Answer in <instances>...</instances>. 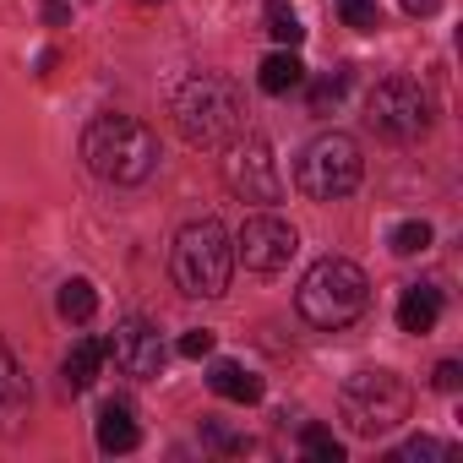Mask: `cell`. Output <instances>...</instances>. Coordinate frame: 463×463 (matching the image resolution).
Here are the masks:
<instances>
[{
  "label": "cell",
  "instance_id": "obj_24",
  "mask_svg": "<svg viewBox=\"0 0 463 463\" xmlns=\"http://www.w3.org/2000/svg\"><path fill=\"white\" fill-rule=\"evenodd\" d=\"M414 458H447V447L430 441V436H414V441H403V447L392 452V463H414Z\"/></svg>",
  "mask_w": 463,
  "mask_h": 463
},
{
  "label": "cell",
  "instance_id": "obj_17",
  "mask_svg": "<svg viewBox=\"0 0 463 463\" xmlns=\"http://www.w3.org/2000/svg\"><path fill=\"white\" fill-rule=\"evenodd\" d=\"M55 306H61V317H66V322H88V317L99 311V295H93V284H88V279H66V284H61V295H55Z\"/></svg>",
  "mask_w": 463,
  "mask_h": 463
},
{
  "label": "cell",
  "instance_id": "obj_10",
  "mask_svg": "<svg viewBox=\"0 0 463 463\" xmlns=\"http://www.w3.org/2000/svg\"><path fill=\"white\" fill-rule=\"evenodd\" d=\"M104 349H109V354H115V365H120L126 376H137V382L164 376V360H169V349H164L158 327H153V322H142V317H126V322L115 327V338H104Z\"/></svg>",
  "mask_w": 463,
  "mask_h": 463
},
{
  "label": "cell",
  "instance_id": "obj_8",
  "mask_svg": "<svg viewBox=\"0 0 463 463\" xmlns=\"http://www.w3.org/2000/svg\"><path fill=\"white\" fill-rule=\"evenodd\" d=\"M223 185L241 202H279L284 196V175H279L273 142L257 137V131H241L235 142H229V158H223Z\"/></svg>",
  "mask_w": 463,
  "mask_h": 463
},
{
  "label": "cell",
  "instance_id": "obj_13",
  "mask_svg": "<svg viewBox=\"0 0 463 463\" xmlns=\"http://www.w3.org/2000/svg\"><path fill=\"white\" fill-rule=\"evenodd\" d=\"M207 387H213L218 398H229V403H257V398H262V376L246 371V365H235V360H213Z\"/></svg>",
  "mask_w": 463,
  "mask_h": 463
},
{
  "label": "cell",
  "instance_id": "obj_12",
  "mask_svg": "<svg viewBox=\"0 0 463 463\" xmlns=\"http://www.w3.org/2000/svg\"><path fill=\"white\" fill-rule=\"evenodd\" d=\"M109 360V349H104V338H77L71 349H66V360H61V376H66V387L71 392H88L93 382H99V365Z\"/></svg>",
  "mask_w": 463,
  "mask_h": 463
},
{
  "label": "cell",
  "instance_id": "obj_19",
  "mask_svg": "<svg viewBox=\"0 0 463 463\" xmlns=\"http://www.w3.org/2000/svg\"><path fill=\"white\" fill-rule=\"evenodd\" d=\"M268 33H273L284 50H295V44L306 39V28H300V17H295L289 0H268Z\"/></svg>",
  "mask_w": 463,
  "mask_h": 463
},
{
  "label": "cell",
  "instance_id": "obj_28",
  "mask_svg": "<svg viewBox=\"0 0 463 463\" xmlns=\"http://www.w3.org/2000/svg\"><path fill=\"white\" fill-rule=\"evenodd\" d=\"M403 12H409V17H436L441 0H403Z\"/></svg>",
  "mask_w": 463,
  "mask_h": 463
},
{
  "label": "cell",
  "instance_id": "obj_6",
  "mask_svg": "<svg viewBox=\"0 0 463 463\" xmlns=\"http://www.w3.org/2000/svg\"><path fill=\"white\" fill-rule=\"evenodd\" d=\"M360 175H365L360 142L344 137V131L317 137V142L300 153V164H295V180H300V191H306L311 202H344V196L360 185Z\"/></svg>",
  "mask_w": 463,
  "mask_h": 463
},
{
  "label": "cell",
  "instance_id": "obj_25",
  "mask_svg": "<svg viewBox=\"0 0 463 463\" xmlns=\"http://www.w3.org/2000/svg\"><path fill=\"white\" fill-rule=\"evenodd\" d=\"M180 354H185V360H207V354H213V333H207V327H191V333L180 338Z\"/></svg>",
  "mask_w": 463,
  "mask_h": 463
},
{
  "label": "cell",
  "instance_id": "obj_20",
  "mask_svg": "<svg viewBox=\"0 0 463 463\" xmlns=\"http://www.w3.org/2000/svg\"><path fill=\"white\" fill-rule=\"evenodd\" d=\"M300 452L317 458V463H344V441H338L327 425H306V430H300Z\"/></svg>",
  "mask_w": 463,
  "mask_h": 463
},
{
  "label": "cell",
  "instance_id": "obj_16",
  "mask_svg": "<svg viewBox=\"0 0 463 463\" xmlns=\"http://www.w3.org/2000/svg\"><path fill=\"white\" fill-rule=\"evenodd\" d=\"M23 403H28V382H23V371H17L6 338H0V414L12 420V414H23Z\"/></svg>",
  "mask_w": 463,
  "mask_h": 463
},
{
  "label": "cell",
  "instance_id": "obj_23",
  "mask_svg": "<svg viewBox=\"0 0 463 463\" xmlns=\"http://www.w3.org/2000/svg\"><path fill=\"white\" fill-rule=\"evenodd\" d=\"M338 17L349 28H360V33H376L382 28V6H376V0H338Z\"/></svg>",
  "mask_w": 463,
  "mask_h": 463
},
{
  "label": "cell",
  "instance_id": "obj_5",
  "mask_svg": "<svg viewBox=\"0 0 463 463\" xmlns=\"http://www.w3.org/2000/svg\"><path fill=\"white\" fill-rule=\"evenodd\" d=\"M338 409H344V420H349L354 436H387V430H398L409 420L414 392L392 371H354L344 382V392H338Z\"/></svg>",
  "mask_w": 463,
  "mask_h": 463
},
{
  "label": "cell",
  "instance_id": "obj_27",
  "mask_svg": "<svg viewBox=\"0 0 463 463\" xmlns=\"http://www.w3.org/2000/svg\"><path fill=\"white\" fill-rule=\"evenodd\" d=\"M66 17H71V6H66V0H44V23H50V28H61Z\"/></svg>",
  "mask_w": 463,
  "mask_h": 463
},
{
  "label": "cell",
  "instance_id": "obj_3",
  "mask_svg": "<svg viewBox=\"0 0 463 463\" xmlns=\"http://www.w3.org/2000/svg\"><path fill=\"white\" fill-rule=\"evenodd\" d=\"M82 158L109 185H142L158 169V137L131 115H99L82 131Z\"/></svg>",
  "mask_w": 463,
  "mask_h": 463
},
{
  "label": "cell",
  "instance_id": "obj_21",
  "mask_svg": "<svg viewBox=\"0 0 463 463\" xmlns=\"http://www.w3.org/2000/svg\"><path fill=\"white\" fill-rule=\"evenodd\" d=\"M387 246H392L398 257H420V251L430 246V223H425V218H409V223H398L392 235H387Z\"/></svg>",
  "mask_w": 463,
  "mask_h": 463
},
{
  "label": "cell",
  "instance_id": "obj_22",
  "mask_svg": "<svg viewBox=\"0 0 463 463\" xmlns=\"http://www.w3.org/2000/svg\"><path fill=\"white\" fill-rule=\"evenodd\" d=\"M202 441H207L213 452H223V458H241V452H251V436L229 430V425H218V420H202Z\"/></svg>",
  "mask_w": 463,
  "mask_h": 463
},
{
  "label": "cell",
  "instance_id": "obj_15",
  "mask_svg": "<svg viewBox=\"0 0 463 463\" xmlns=\"http://www.w3.org/2000/svg\"><path fill=\"white\" fill-rule=\"evenodd\" d=\"M137 441H142V430H137L131 409H126V403H104V409H99V447H104V452H131Z\"/></svg>",
  "mask_w": 463,
  "mask_h": 463
},
{
  "label": "cell",
  "instance_id": "obj_2",
  "mask_svg": "<svg viewBox=\"0 0 463 463\" xmlns=\"http://www.w3.org/2000/svg\"><path fill=\"white\" fill-rule=\"evenodd\" d=\"M300 317L322 333H344L354 327L365 311H371V279L360 262L349 257H322L306 279H300V295H295Z\"/></svg>",
  "mask_w": 463,
  "mask_h": 463
},
{
  "label": "cell",
  "instance_id": "obj_7",
  "mask_svg": "<svg viewBox=\"0 0 463 463\" xmlns=\"http://www.w3.org/2000/svg\"><path fill=\"white\" fill-rule=\"evenodd\" d=\"M365 120L371 131H382L387 142H414L430 131V93L414 77H387L371 88L365 99Z\"/></svg>",
  "mask_w": 463,
  "mask_h": 463
},
{
  "label": "cell",
  "instance_id": "obj_9",
  "mask_svg": "<svg viewBox=\"0 0 463 463\" xmlns=\"http://www.w3.org/2000/svg\"><path fill=\"white\" fill-rule=\"evenodd\" d=\"M300 251V235H295V223L279 218V213H251L241 223V235H235V257L251 268V273H284Z\"/></svg>",
  "mask_w": 463,
  "mask_h": 463
},
{
  "label": "cell",
  "instance_id": "obj_1",
  "mask_svg": "<svg viewBox=\"0 0 463 463\" xmlns=\"http://www.w3.org/2000/svg\"><path fill=\"white\" fill-rule=\"evenodd\" d=\"M175 126L191 147H229L241 131H246V93L241 82L229 77H191L180 93H175Z\"/></svg>",
  "mask_w": 463,
  "mask_h": 463
},
{
  "label": "cell",
  "instance_id": "obj_11",
  "mask_svg": "<svg viewBox=\"0 0 463 463\" xmlns=\"http://www.w3.org/2000/svg\"><path fill=\"white\" fill-rule=\"evenodd\" d=\"M441 322V289L436 284H409L398 300V327L403 333H430Z\"/></svg>",
  "mask_w": 463,
  "mask_h": 463
},
{
  "label": "cell",
  "instance_id": "obj_14",
  "mask_svg": "<svg viewBox=\"0 0 463 463\" xmlns=\"http://www.w3.org/2000/svg\"><path fill=\"white\" fill-rule=\"evenodd\" d=\"M257 82H262V93L284 99V93H295V88L306 82V66H300V55H295V50H273V55L257 66Z\"/></svg>",
  "mask_w": 463,
  "mask_h": 463
},
{
  "label": "cell",
  "instance_id": "obj_26",
  "mask_svg": "<svg viewBox=\"0 0 463 463\" xmlns=\"http://www.w3.org/2000/svg\"><path fill=\"white\" fill-rule=\"evenodd\" d=\"M430 382H436V392H458V387H463V365H458V360H441Z\"/></svg>",
  "mask_w": 463,
  "mask_h": 463
},
{
  "label": "cell",
  "instance_id": "obj_4",
  "mask_svg": "<svg viewBox=\"0 0 463 463\" xmlns=\"http://www.w3.org/2000/svg\"><path fill=\"white\" fill-rule=\"evenodd\" d=\"M169 273L180 284V295L191 300H218L229 289V273H235V241L218 218H196L175 235V257Z\"/></svg>",
  "mask_w": 463,
  "mask_h": 463
},
{
  "label": "cell",
  "instance_id": "obj_18",
  "mask_svg": "<svg viewBox=\"0 0 463 463\" xmlns=\"http://www.w3.org/2000/svg\"><path fill=\"white\" fill-rule=\"evenodd\" d=\"M344 93H349V71H344V66H338V71H327V77H317V82H311V93H306V99H311V115L338 109V104H344Z\"/></svg>",
  "mask_w": 463,
  "mask_h": 463
}]
</instances>
